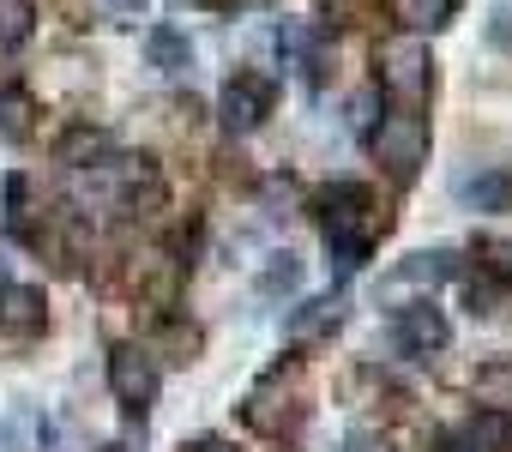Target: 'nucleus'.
Wrapping results in <instances>:
<instances>
[{
    "mask_svg": "<svg viewBox=\"0 0 512 452\" xmlns=\"http://www.w3.org/2000/svg\"><path fill=\"white\" fill-rule=\"evenodd\" d=\"M49 326V296L37 284H0V332L7 338H37Z\"/></svg>",
    "mask_w": 512,
    "mask_h": 452,
    "instance_id": "obj_7",
    "label": "nucleus"
},
{
    "mask_svg": "<svg viewBox=\"0 0 512 452\" xmlns=\"http://www.w3.org/2000/svg\"><path fill=\"white\" fill-rule=\"evenodd\" d=\"M25 193H31V181L25 175H7V217H25Z\"/></svg>",
    "mask_w": 512,
    "mask_h": 452,
    "instance_id": "obj_20",
    "label": "nucleus"
},
{
    "mask_svg": "<svg viewBox=\"0 0 512 452\" xmlns=\"http://www.w3.org/2000/svg\"><path fill=\"white\" fill-rule=\"evenodd\" d=\"M452 7H458V0H398V19L410 31H440L452 19Z\"/></svg>",
    "mask_w": 512,
    "mask_h": 452,
    "instance_id": "obj_16",
    "label": "nucleus"
},
{
    "mask_svg": "<svg viewBox=\"0 0 512 452\" xmlns=\"http://www.w3.org/2000/svg\"><path fill=\"white\" fill-rule=\"evenodd\" d=\"M187 452H229V446H223V440H193Z\"/></svg>",
    "mask_w": 512,
    "mask_h": 452,
    "instance_id": "obj_21",
    "label": "nucleus"
},
{
    "mask_svg": "<svg viewBox=\"0 0 512 452\" xmlns=\"http://www.w3.org/2000/svg\"><path fill=\"white\" fill-rule=\"evenodd\" d=\"M145 61H151L157 73H187V67H193V43H187V31H175V25H151V31H145Z\"/></svg>",
    "mask_w": 512,
    "mask_h": 452,
    "instance_id": "obj_11",
    "label": "nucleus"
},
{
    "mask_svg": "<svg viewBox=\"0 0 512 452\" xmlns=\"http://www.w3.org/2000/svg\"><path fill=\"white\" fill-rule=\"evenodd\" d=\"M296 290H302V260L296 254H272L266 272H260V296L278 302V296H296Z\"/></svg>",
    "mask_w": 512,
    "mask_h": 452,
    "instance_id": "obj_15",
    "label": "nucleus"
},
{
    "mask_svg": "<svg viewBox=\"0 0 512 452\" xmlns=\"http://www.w3.org/2000/svg\"><path fill=\"white\" fill-rule=\"evenodd\" d=\"M109 392H115L121 410L151 416V404H157V392H163V368L151 362V350L115 344V350H109Z\"/></svg>",
    "mask_w": 512,
    "mask_h": 452,
    "instance_id": "obj_4",
    "label": "nucleus"
},
{
    "mask_svg": "<svg viewBox=\"0 0 512 452\" xmlns=\"http://www.w3.org/2000/svg\"><path fill=\"white\" fill-rule=\"evenodd\" d=\"M97 151H103V133H97V127H73V133L61 139V151H55V157L79 169V163H85V157H97Z\"/></svg>",
    "mask_w": 512,
    "mask_h": 452,
    "instance_id": "obj_17",
    "label": "nucleus"
},
{
    "mask_svg": "<svg viewBox=\"0 0 512 452\" xmlns=\"http://www.w3.org/2000/svg\"><path fill=\"white\" fill-rule=\"evenodd\" d=\"M482 254H488V278L512 284V242H482Z\"/></svg>",
    "mask_w": 512,
    "mask_h": 452,
    "instance_id": "obj_18",
    "label": "nucleus"
},
{
    "mask_svg": "<svg viewBox=\"0 0 512 452\" xmlns=\"http://www.w3.org/2000/svg\"><path fill=\"white\" fill-rule=\"evenodd\" d=\"M115 7H121V13H139V7H145V0H115Z\"/></svg>",
    "mask_w": 512,
    "mask_h": 452,
    "instance_id": "obj_22",
    "label": "nucleus"
},
{
    "mask_svg": "<svg viewBox=\"0 0 512 452\" xmlns=\"http://www.w3.org/2000/svg\"><path fill=\"white\" fill-rule=\"evenodd\" d=\"M452 272H458V260H452L446 248H434V254H410L392 278H398V284H446Z\"/></svg>",
    "mask_w": 512,
    "mask_h": 452,
    "instance_id": "obj_14",
    "label": "nucleus"
},
{
    "mask_svg": "<svg viewBox=\"0 0 512 452\" xmlns=\"http://www.w3.org/2000/svg\"><path fill=\"white\" fill-rule=\"evenodd\" d=\"M428 79H434V61H428V43L404 37L380 55V97H398L404 109H416L428 97Z\"/></svg>",
    "mask_w": 512,
    "mask_h": 452,
    "instance_id": "obj_6",
    "label": "nucleus"
},
{
    "mask_svg": "<svg viewBox=\"0 0 512 452\" xmlns=\"http://www.w3.org/2000/svg\"><path fill=\"white\" fill-rule=\"evenodd\" d=\"M272 109H278V85H272L266 73H229L223 91H217V121H223L229 139L260 133Z\"/></svg>",
    "mask_w": 512,
    "mask_h": 452,
    "instance_id": "obj_2",
    "label": "nucleus"
},
{
    "mask_svg": "<svg viewBox=\"0 0 512 452\" xmlns=\"http://www.w3.org/2000/svg\"><path fill=\"white\" fill-rule=\"evenodd\" d=\"M488 43L512 55V7H494V13H488Z\"/></svg>",
    "mask_w": 512,
    "mask_h": 452,
    "instance_id": "obj_19",
    "label": "nucleus"
},
{
    "mask_svg": "<svg viewBox=\"0 0 512 452\" xmlns=\"http://www.w3.org/2000/svg\"><path fill=\"white\" fill-rule=\"evenodd\" d=\"M338 320H344V296L326 290V296H314V302H302L290 314V332L296 338H320V332H338Z\"/></svg>",
    "mask_w": 512,
    "mask_h": 452,
    "instance_id": "obj_12",
    "label": "nucleus"
},
{
    "mask_svg": "<svg viewBox=\"0 0 512 452\" xmlns=\"http://www.w3.org/2000/svg\"><path fill=\"white\" fill-rule=\"evenodd\" d=\"M506 440H512V422L500 410H476L470 422H458L440 440V452H506Z\"/></svg>",
    "mask_w": 512,
    "mask_h": 452,
    "instance_id": "obj_9",
    "label": "nucleus"
},
{
    "mask_svg": "<svg viewBox=\"0 0 512 452\" xmlns=\"http://www.w3.org/2000/svg\"><path fill=\"white\" fill-rule=\"evenodd\" d=\"M452 344V320L434 296H416L404 308H392V350L398 356H440Z\"/></svg>",
    "mask_w": 512,
    "mask_h": 452,
    "instance_id": "obj_5",
    "label": "nucleus"
},
{
    "mask_svg": "<svg viewBox=\"0 0 512 452\" xmlns=\"http://www.w3.org/2000/svg\"><path fill=\"white\" fill-rule=\"evenodd\" d=\"M31 127H37V97H31V85L0 79V139H7V145H25Z\"/></svg>",
    "mask_w": 512,
    "mask_h": 452,
    "instance_id": "obj_10",
    "label": "nucleus"
},
{
    "mask_svg": "<svg viewBox=\"0 0 512 452\" xmlns=\"http://www.w3.org/2000/svg\"><path fill=\"white\" fill-rule=\"evenodd\" d=\"M31 31H37V7H31V0H0V61L19 55L31 43Z\"/></svg>",
    "mask_w": 512,
    "mask_h": 452,
    "instance_id": "obj_13",
    "label": "nucleus"
},
{
    "mask_svg": "<svg viewBox=\"0 0 512 452\" xmlns=\"http://www.w3.org/2000/svg\"><path fill=\"white\" fill-rule=\"evenodd\" d=\"M368 145L392 169V181H410L428 163V121L416 109H392V115H380V127L368 133Z\"/></svg>",
    "mask_w": 512,
    "mask_h": 452,
    "instance_id": "obj_3",
    "label": "nucleus"
},
{
    "mask_svg": "<svg viewBox=\"0 0 512 452\" xmlns=\"http://www.w3.org/2000/svg\"><path fill=\"white\" fill-rule=\"evenodd\" d=\"M362 211H368V187L338 181V187L326 193V260H332L338 272H362L368 254H374V236H368Z\"/></svg>",
    "mask_w": 512,
    "mask_h": 452,
    "instance_id": "obj_1",
    "label": "nucleus"
},
{
    "mask_svg": "<svg viewBox=\"0 0 512 452\" xmlns=\"http://www.w3.org/2000/svg\"><path fill=\"white\" fill-rule=\"evenodd\" d=\"M458 205L464 211H482V217H500L512 211V175L506 169H476V175H458Z\"/></svg>",
    "mask_w": 512,
    "mask_h": 452,
    "instance_id": "obj_8",
    "label": "nucleus"
}]
</instances>
